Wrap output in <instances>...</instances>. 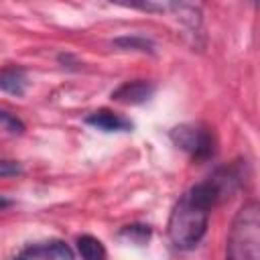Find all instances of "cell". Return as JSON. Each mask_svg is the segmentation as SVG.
I'll return each mask as SVG.
<instances>
[{
    "mask_svg": "<svg viewBox=\"0 0 260 260\" xmlns=\"http://www.w3.org/2000/svg\"><path fill=\"white\" fill-rule=\"evenodd\" d=\"M219 203V195L209 179L191 185L169 215L167 232L171 244L177 250H193L207 232L209 211Z\"/></svg>",
    "mask_w": 260,
    "mask_h": 260,
    "instance_id": "6da1fadb",
    "label": "cell"
},
{
    "mask_svg": "<svg viewBox=\"0 0 260 260\" xmlns=\"http://www.w3.org/2000/svg\"><path fill=\"white\" fill-rule=\"evenodd\" d=\"M225 260H260V205L246 201L234 215L225 242Z\"/></svg>",
    "mask_w": 260,
    "mask_h": 260,
    "instance_id": "7a4b0ae2",
    "label": "cell"
},
{
    "mask_svg": "<svg viewBox=\"0 0 260 260\" xmlns=\"http://www.w3.org/2000/svg\"><path fill=\"white\" fill-rule=\"evenodd\" d=\"M169 138L177 148L187 152L197 162H205V160L213 158L215 150H217L213 132L199 124H179V126L171 128Z\"/></svg>",
    "mask_w": 260,
    "mask_h": 260,
    "instance_id": "3957f363",
    "label": "cell"
},
{
    "mask_svg": "<svg viewBox=\"0 0 260 260\" xmlns=\"http://www.w3.org/2000/svg\"><path fill=\"white\" fill-rule=\"evenodd\" d=\"M73 250L63 240L51 238L26 244L12 260H73Z\"/></svg>",
    "mask_w": 260,
    "mask_h": 260,
    "instance_id": "277c9868",
    "label": "cell"
},
{
    "mask_svg": "<svg viewBox=\"0 0 260 260\" xmlns=\"http://www.w3.org/2000/svg\"><path fill=\"white\" fill-rule=\"evenodd\" d=\"M154 89H156L154 83L148 79H130V81L120 83L112 91L110 98L118 104H124V106H138V104L148 102L154 95Z\"/></svg>",
    "mask_w": 260,
    "mask_h": 260,
    "instance_id": "5b68a950",
    "label": "cell"
},
{
    "mask_svg": "<svg viewBox=\"0 0 260 260\" xmlns=\"http://www.w3.org/2000/svg\"><path fill=\"white\" fill-rule=\"evenodd\" d=\"M83 122L102 132H132V128H134L132 120H128L126 116H122L114 110H108V108H100V110L87 114Z\"/></svg>",
    "mask_w": 260,
    "mask_h": 260,
    "instance_id": "8992f818",
    "label": "cell"
},
{
    "mask_svg": "<svg viewBox=\"0 0 260 260\" xmlns=\"http://www.w3.org/2000/svg\"><path fill=\"white\" fill-rule=\"evenodd\" d=\"M26 85H28V79H26V71L22 67L8 65V67L0 69V89L2 91L22 98L26 91Z\"/></svg>",
    "mask_w": 260,
    "mask_h": 260,
    "instance_id": "52a82bcc",
    "label": "cell"
},
{
    "mask_svg": "<svg viewBox=\"0 0 260 260\" xmlns=\"http://www.w3.org/2000/svg\"><path fill=\"white\" fill-rule=\"evenodd\" d=\"M112 45L122 51H138V53H148V55H154V49H156L154 41L144 35H122V37H116Z\"/></svg>",
    "mask_w": 260,
    "mask_h": 260,
    "instance_id": "ba28073f",
    "label": "cell"
},
{
    "mask_svg": "<svg viewBox=\"0 0 260 260\" xmlns=\"http://www.w3.org/2000/svg\"><path fill=\"white\" fill-rule=\"evenodd\" d=\"M77 252L81 256V260H106L108 252L106 246L102 244V240H98L95 236L83 234L77 238Z\"/></svg>",
    "mask_w": 260,
    "mask_h": 260,
    "instance_id": "9c48e42d",
    "label": "cell"
},
{
    "mask_svg": "<svg viewBox=\"0 0 260 260\" xmlns=\"http://www.w3.org/2000/svg\"><path fill=\"white\" fill-rule=\"evenodd\" d=\"M150 236H152V230L146 223H128V225L120 228V232H118L120 240L134 244V246H146Z\"/></svg>",
    "mask_w": 260,
    "mask_h": 260,
    "instance_id": "30bf717a",
    "label": "cell"
},
{
    "mask_svg": "<svg viewBox=\"0 0 260 260\" xmlns=\"http://www.w3.org/2000/svg\"><path fill=\"white\" fill-rule=\"evenodd\" d=\"M0 126L6 130V132H10V134H24V122L16 116V114H12V112H6V110H0Z\"/></svg>",
    "mask_w": 260,
    "mask_h": 260,
    "instance_id": "8fae6325",
    "label": "cell"
},
{
    "mask_svg": "<svg viewBox=\"0 0 260 260\" xmlns=\"http://www.w3.org/2000/svg\"><path fill=\"white\" fill-rule=\"evenodd\" d=\"M22 175V167L16 160H8V158H0V177H16Z\"/></svg>",
    "mask_w": 260,
    "mask_h": 260,
    "instance_id": "7c38bea8",
    "label": "cell"
},
{
    "mask_svg": "<svg viewBox=\"0 0 260 260\" xmlns=\"http://www.w3.org/2000/svg\"><path fill=\"white\" fill-rule=\"evenodd\" d=\"M57 61H59L63 67H67V69H77V65H79V61H77L71 53H59Z\"/></svg>",
    "mask_w": 260,
    "mask_h": 260,
    "instance_id": "4fadbf2b",
    "label": "cell"
},
{
    "mask_svg": "<svg viewBox=\"0 0 260 260\" xmlns=\"http://www.w3.org/2000/svg\"><path fill=\"white\" fill-rule=\"evenodd\" d=\"M10 205H12V201H10V199H6V197H2V195H0V209H2V207H10Z\"/></svg>",
    "mask_w": 260,
    "mask_h": 260,
    "instance_id": "5bb4252c",
    "label": "cell"
}]
</instances>
